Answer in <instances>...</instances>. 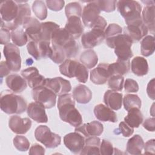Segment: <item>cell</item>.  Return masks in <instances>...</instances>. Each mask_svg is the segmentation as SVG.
Instances as JSON below:
<instances>
[{"instance_id": "cell-1", "label": "cell", "mask_w": 155, "mask_h": 155, "mask_svg": "<svg viewBox=\"0 0 155 155\" xmlns=\"http://www.w3.org/2000/svg\"><path fill=\"white\" fill-rule=\"evenodd\" d=\"M58 109L59 117L62 121L74 127L82 125V116L75 107L74 99L71 94L66 93L59 96Z\"/></svg>"}, {"instance_id": "cell-2", "label": "cell", "mask_w": 155, "mask_h": 155, "mask_svg": "<svg viewBox=\"0 0 155 155\" xmlns=\"http://www.w3.org/2000/svg\"><path fill=\"white\" fill-rule=\"evenodd\" d=\"M51 45L60 47L64 51L67 58H74L79 50L78 42L64 28H57L52 34Z\"/></svg>"}, {"instance_id": "cell-3", "label": "cell", "mask_w": 155, "mask_h": 155, "mask_svg": "<svg viewBox=\"0 0 155 155\" xmlns=\"http://www.w3.org/2000/svg\"><path fill=\"white\" fill-rule=\"evenodd\" d=\"M0 107L1 110L8 114H22L27 108L25 99L11 90H4L1 93Z\"/></svg>"}, {"instance_id": "cell-4", "label": "cell", "mask_w": 155, "mask_h": 155, "mask_svg": "<svg viewBox=\"0 0 155 155\" xmlns=\"http://www.w3.org/2000/svg\"><path fill=\"white\" fill-rule=\"evenodd\" d=\"M105 42L110 48L114 49V53L118 60L128 61L133 55L131 49L133 42L124 34L105 39Z\"/></svg>"}, {"instance_id": "cell-5", "label": "cell", "mask_w": 155, "mask_h": 155, "mask_svg": "<svg viewBox=\"0 0 155 155\" xmlns=\"http://www.w3.org/2000/svg\"><path fill=\"white\" fill-rule=\"evenodd\" d=\"M117 10L124 18L127 25L134 22L142 21L141 16L142 7L136 1H117Z\"/></svg>"}, {"instance_id": "cell-6", "label": "cell", "mask_w": 155, "mask_h": 155, "mask_svg": "<svg viewBox=\"0 0 155 155\" xmlns=\"http://www.w3.org/2000/svg\"><path fill=\"white\" fill-rule=\"evenodd\" d=\"M19 10V4L16 1L12 0L5 1L0 5L1 15V27L5 28L10 31L15 29L13 22L16 19Z\"/></svg>"}, {"instance_id": "cell-7", "label": "cell", "mask_w": 155, "mask_h": 155, "mask_svg": "<svg viewBox=\"0 0 155 155\" xmlns=\"http://www.w3.org/2000/svg\"><path fill=\"white\" fill-rule=\"evenodd\" d=\"M36 139L48 148H54L61 144V136L51 131L47 125H39L35 131Z\"/></svg>"}, {"instance_id": "cell-8", "label": "cell", "mask_w": 155, "mask_h": 155, "mask_svg": "<svg viewBox=\"0 0 155 155\" xmlns=\"http://www.w3.org/2000/svg\"><path fill=\"white\" fill-rule=\"evenodd\" d=\"M33 99L39 102L45 108H51L56 105L57 95L45 86L35 88L31 91Z\"/></svg>"}, {"instance_id": "cell-9", "label": "cell", "mask_w": 155, "mask_h": 155, "mask_svg": "<svg viewBox=\"0 0 155 155\" xmlns=\"http://www.w3.org/2000/svg\"><path fill=\"white\" fill-rule=\"evenodd\" d=\"M3 53L5 61L11 71H19L21 67V58L18 47L14 44L10 42L4 45Z\"/></svg>"}, {"instance_id": "cell-10", "label": "cell", "mask_w": 155, "mask_h": 155, "mask_svg": "<svg viewBox=\"0 0 155 155\" xmlns=\"http://www.w3.org/2000/svg\"><path fill=\"white\" fill-rule=\"evenodd\" d=\"M104 31L93 27L90 31L84 33L81 36V43L85 48H92L99 45L105 39Z\"/></svg>"}, {"instance_id": "cell-11", "label": "cell", "mask_w": 155, "mask_h": 155, "mask_svg": "<svg viewBox=\"0 0 155 155\" xmlns=\"http://www.w3.org/2000/svg\"><path fill=\"white\" fill-rule=\"evenodd\" d=\"M85 137L77 131L68 133L64 137V145L74 154H80L85 145Z\"/></svg>"}, {"instance_id": "cell-12", "label": "cell", "mask_w": 155, "mask_h": 155, "mask_svg": "<svg viewBox=\"0 0 155 155\" xmlns=\"http://www.w3.org/2000/svg\"><path fill=\"white\" fill-rule=\"evenodd\" d=\"M44 86L47 87L58 96L68 93L71 90L70 81L61 77L45 78Z\"/></svg>"}, {"instance_id": "cell-13", "label": "cell", "mask_w": 155, "mask_h": 155, "mask_svg": "<svg viewBox=\"0 0 155 155\" xmlns=\"http://www.w3.org/2000/svg\"><path fill=\"white\" fill-rule=\"evenodd\" d=\"M100 13L101 10L94 1L88 2L84 7L81 15L85 26L91 28L99 17Z\"/></svg>"}, {"instance_id": "cell-14", "label": "cell", "mask_w": 155, "mask_h": 155, "mask_svg": "<svg viewBox=\"0 0 155 155\" xmlns=\"http://www.w3.org/2000/svg\"><path fill=\"white\" fill-rule=\"evenodd\" d=\"M148 31V28L142 21L128 25L124 28V34L127 36L133 43L139 41L147 36Z\"/></svg>"}, {"instance_id": "cell-15", "label": "cell", "mask_w": 155, "mask_h": 155, "mask_svg": "<svg viewBox=\"0 0 155 155\" xmlns=\"http://www.w3.org/2000/svg\"><path fill=\"white\" fill-rule=\"evenodd\" d=\"M21 75L32 89L44 85L45 78L39 74L38 70L35 67H28L22 70Z\"/></svg>"}, {"instance_id": "cell-16", "label": "cell", "mask_w": 155, "mask_h": 155, "mask_svg": "<svg viewBox=\"0 0 155 155\" xmlns=\"http://www.w3.org/2000/svg\"><path fill=\"white\" fill-rule=\"evenodd\" d=\"M22 27L28 39L36 42L40 41L41 23L38 19L31 16L27 17L24 19Z\"/></svg>"}, {"instance_id": "cell-17", "label": "cell", "mask_w": 155, "mask_h": 155, "mask_svg": "<svg viewBox=\"0 0 155 155\" xmlns=\"http://www.w3.org/2000/svg\"><path fill=\"white\" fill-rule=\"evenodd\" d=\"M8 127L13 133L24 134L30 129L31 121L28 117L22 118L18 115H13L9 118Z\"/></svg>"}, {"instance_id": "cell-18", "label": "cell", "mask_w": 155, "mask_h": 155, "mask_svg": "<svg viewBox=\"0 0 155 155\" xmlns=\"http://www.w3.org/2000/svg\"><path fill=\"white\" fill-rule=\"evenodd\" d=\"M108 63H101L97 67L90 71L91 81L96 85H102L107 82L110 78Z\"/></svg>"}, {"instance_id": "cell-19", "label": "cell", "mask_w": 155, "mask_h": 155, "mask_svg": "<svg viewBox=\"0 0 155 155\" xmlns=\"http://www.w3.org/2000/svg\"><path fill=\"white\" fill-rule=\"evenodd\" d=\"M74 131L81 133L85 137L99 136L103 133L104 126L100 122L93 120L76 127Z\"/></svg>"}, {"instance_id": "cell-20", "label": "cell", "mask_w": 155, "mask_h": 155, "mask_svg": "<svg viewBox=\"0 0 155 155\" xmlns=\"http://www.w3.org/2000/svg\"><path fill=\"white\" fill-rule=\"evenodd\" d=\"M45 107L38 102L30 103L27 108V113L29 117L38 123H47L48 117Z\"/></svg>"}, {"instance_id": "cell-21", "label": "cell", "mask_w": 155, "mask_h": 155, "mask_svg": "<svg viewBox=\"0 0 155 155\" xmlns=\"http://www.w3.org/2000/svg\"><path fill=\"white\" fill-rule=\"evenodd\" d=\"M94 114L97 119L102 122L114 123L117 121L116 113L110 108L102 104H97L94 107Z\"/></svg>"}, {"instance_id": "cell-22", "label": "cell", "mask_w": 155, "mask_h": 155, "mask_svg": "<svg viewBox=\"0 0 155 155\" xmlns=\"http://www.w3.org/2000/svg\"><path fill=\"white\" fill-rule=\"evenodd\" d=\"M64 28L74 39L79 38L84 32V26L80 18L71 16L67 19Z\"/></svg>"}, {"instance_id": "cell-23", "label": "cell", "mask_w": 155, "mask_h": 155, "mask_svg": "<svg viewBox=\"0 0 155 155\" xmlns=\"http://www.w3.org/2000/svg\"><path fill=\"white\" fill-rule=\"evenodd\" d=\"M5 83L10 90L14 93H22L27 86L26 81L18 74L8 76L5 79Z\"/></svg>"}, {"instance_id": "cell-24", "label": "cell", "mask_w": 155, "mask_h": 155, "mask_svg": "<svg viewBox=\"0 0 155 155\" xmlns=\"http://www.w3.org/2000/svg\"><path fill=\"white\" fill-rule=\"evenodd\" d=\"M123 95L111 90H107L104 96L105 104L113 110H118L121 108Z\"/></svg>"}, {"instance_id": "cell-25", "label": "cell", "mask_w": 155, "mask_h": 155, "mask_svg": "<svg viewBox=\"0 0 155 155\" xmlns=\"http://www.w3.org/2000/svg\"><path fill=\"white\" fill-rule=\"evenodd\" d=\"M73 97L79 104H85L88 103L92 98V92L85 85L79 84L73 90Z\"/></svg>"}, {"instance_id": "cell-26", "label": "cell", "mask_w": 155, "mask_h": 155, "mask_svg": "<svg viewBox=\"0 0 155 155\" xmlns=\"http://www.w3.org/2000/svg\"><path fill=\"white\" fill-rule=\"evenodd\" d=\"M132 72L137 76H143L148 72V64L147 59L143 57L136 56L131 62Z\"/></svg>"}, {"instance_id": "cell-27", "label": "cell", "mask_w": 155, "mask_h": 155, "mask_svg": "<svg viewBox=\"0 0 155 155\" xmlns=\"http://www.w3.org/2000/svg\"><path fill=\"white\" fill-rule=\"evenodd\" d=\"M154 2L146 5L142 16L143 22L152 34L154 33Z\"/></svg>"}, {"instance_id": "cell-28", "label": "cell", "mask_w": 155, "mask_h": 155, "mask_svg": "<svg viewBox=\"0 0 155 155\" xmlns=\"http://www.w3.org/2000/svg\"><path fill=\"white\" fill-rule=\"evenodd\" d=\"M79 64L80 62L75 60L67 59L59 65V71L62 75L69 78H74L78 73Z\"/></svg>"}, {"instance_id": "cell-29", "label": "cell", "mask_w": 155, "mask_h": 155, "mask_svg": "<svg viewBox=\"0 0 155 155\" xmlns=\"http://www.w3.org/2000/svg\"><path fill=\"white\" fill-rule=\"evenodd\" d=\"M100 144L101 139L97 136H90L87 137L85 141V145L80 153V154H100Z\"/></svg>"}, {"instance_id": "cell-30", "label": "cell", "mask_w": 155, "mask_h": 155, "mask_svg": "<svg viewBox=\"0 0 155 155\" xmlns=\"http://www.w3.org/2000/svg\"><path fill=\"white\" fill-rule=\"evenodd\" d=\"M130 69V62L128 61L117 60L116 62L108 65L110 77L113 75L122 76L127 74Z\"/></svg>"}, {"instance_id": "cell-31", "label": "cell", "mask_w": 155, "mask_h": 155, "mask_svg": "<svg viewBox=\"0 0 155 155\" xmlns=\"http://www.w3.org/2000/svg\"><path fill=\"white\" fill-rule=\"evenodd\" d=\"M143 146L144 142L142 137L139 134H136L128 140L126 150L130 154H140Z\"/></svg>"}, {"instance_id": "cell-32", "label": "cell", "mask_w": 155, "mask_h": 155, "mask_svg": "<svg viewBox=\"0 0 155 155\" xmlns=\"http://www.w3.org/2000/svg\"><path fill=\"white\" fill-rule=\"evenodd\" d=\"M124 122L133 128H138L143 122V114L140 109L133 108L128 110L124 117Z\"/></svg>"}, {"instance_id": "cell-33", "label": "cell", "mask_w": 155, "mask_h": 155, "mask_svg": "<svg viewBox=\"0 0 155 155\" xmlns=\"http://www.w3.org/2000/svg\"><path fill=\"white\" fill-rule=\"evenodd\" d=\"M16 2L19 4V10L18 16L13 22L15 29L22 25L24 19L31 15L30 7L27 3H25L24 1Z\"/></svg>"}, {"instance_id": "cell-34", "label": "cell", "mask_w": 155, "mask_h": 155, "mask_svg": "<svg viewBox=\"0 0 155 155\" xmlns=\"http://www.w3.org/2000/svg\"><path fill=\"white\" fill-rule=\"evenodd\" d=\"M79 59L81 63L89 69L94 67L98 62L97 55L93 49L84 51L81 54Z\"/></svg>"}, {"instance_id": "cell-35", "label": "cell", "mask_w": 155, "mask_h": 155, "mask_svg": "<svg viewBox=\"0 0 155 155\" xmlns=\"http://www.w3.org/2000/svg\"><path fill=\"white\" fill-rule=\"evenodd\" d=\"M59 27H60L58 24L51 21L41 23L40 41H43L50 42L53 33Z\"/></svg>"}, {"instance_id": "cell-36", "label": "cell", "mask_w": 155, "mask_h": 155, "mask_svg": "<svg viewBox=\"0 0 155 155\" xmlns=\"http://www.w3.org/2000/svg\"><path fill=\"white\" fill-rule=\"evenodd\" d=\"M154 38L153 36L147 35L140 42V52L145 57L153 54L154 52Z\"/></svg>"}, {"instance_id": "cell-37", "label": "cell", "mask_w": 155, "mask_h": 155, "mask_svg": "<svg viewBox=\"0 0 155 155\" xmlns=\"http://www.w3.org/2000/svg\"><path fill=\"white\" fill-rule=\"evenodd\" d=\"M11 39L15 45L22 47L27 43L28 38L24 30L19 27L12 31Z\"/></svg>"}, {"instance_id": "cell-38", "label": "cell", "mask_w": 155, "mask_h": 155, "mask_svg": "<svg viewBox=\"0 0 155 155\" xmlns=\"http://www.w3.org/2000/svg\"><path fill=\"white\" fill-rule=\"evenodd\" d=\"M123 104L124 108L126 111H128L131 108H136L140 109L141 107V100L140 97L134 94H125L123 98Z\"/></svg>"}, {"instance_id": "cell-39", "label": "cell", "mask_w": 155, "mask_h": 155, "mask_svg": "<svg viewBox=\"0 0 155 155\" xmlns=\"http://www.w3.org/2000/svg\"><path fill=\"white\" fill-rule=\"evenodd\" d=\"M32 10L35 16L40 20L45 19L47 17V9L44 1H35L32 4Z\"/></svg>"}, {"instance_id": "cell-40", "label": "cell", "mask_w": 155, "mask_h": 155, "mask_svg": "<svg viewBox=\"0 0 155 155\" xmlns=\"http://www.w3.org/2000/svg\"><path fill=\"white\" fill-rule=\"evenodd\" d=\"M82 8L81 5L78 2H72L67 4L65 8V13L67 18L71 16L80 18L82 15Z\"/></svg>"}, {"instance_id": "cell-41", "label": "cell", "mask_w": 155, "mask_h": 155, "mask_svg": "<svg viewBox=\"0 0 155 155\" xmlns=\"http://www.w3.org/2000/svg\"><path fill=\"white\" fill-rule=\"evenodd\" d=\"M124 82V78L122 76L113 75L108 79V85L111 90L120 91H122L123 88Z\"/></svg>"}, {"instance_id": "cell-42", "label": "cell", "mask_w": 155, "mask_h": 155, "mask_svg": "<svg viewBox=\"0 0 155 155\" xmlns=\"http://www.w3.org/2000/svg\"><path fill=\"white\" fill-rule=\"evenodd\" d=\"M13 145L19 151H26L29 149L30 143L28 139L23 136H16L13 138Z\"/></svg>"}, {"instance_id": "cell-43", "label": "cell", "mask_w": 155, "mask_h": 155, "mask_svg": "<svg viewBox=\"0 0 155 155\" xmlns=\"http://www.w3.org/2000/svg\"><path fill=\"white\" fill-rule=\"evenodd\" d=\"M52 50L53 52L50 56V59L56 64H62L63 63L66 59V55L63 50L62 48L56 47V46H52Z\"/></svg>"}, {"instance_id": "cell-44", "label": "cell", "mask_w": 155, "mask_h": 155, "mask_svg": "<svg viewBox=\"0 0 155 155\" xmlns=\"http://www.w3.org/2000/svg\"><path fill=\"white\" fill-rule=\"evenodd\" d=\"M38 46L41 58H50L53 52L50 42L41 41L38 42Z\"/></svg>"}, {"instance_id": "cell-45", "label": "cell", "mask_w": 155, "mask_h": 155, "mask_svg": "<svg viewBox=\"0 0 155 155\" xmlns=\"http://www.w3.org/2000/svg\"><path fill=\"white\" fill-rule=\"evenodd\" d=\"M122 33V28L118 24L113 23L108 25L105 29V39L110 38L117 35H120Z\"/></svg>"}, {"instance_id": "cell-46", "label": "cell", "mask_w": 155, "mask_h": 155, "mask_svg": "<svg viewBox=\"0 0 155 155\" xmlns=\"http://www.w3.org/2000/svg\"><path fill=\"white\" fill-rule=\"evenodd\" d=\"M101 11L110 13L116 9V1H94Z\"/></svg>"}, {"instance_id": "cell-47", "label": "cell", "mask_w": 155, "mask_h": 155, "mask_svg": "<svg viewBox=\"0 0 155 155\" xmlns=\"http://www.w3.org/2000/svg\"><path fill=\"white\" fill-rule=\"evenodd\" d=\"M100 154L111 155L114 154V148L112 143L107 140L103 139L99 147Z\"/></svg>"}, {"instance_id": "cell-48", "label": "cell", "mask_w": 155, "mask_h": 155, "mask_svg": "<svg viewBox=\"0 0 155 155\" xmlns=\"http://www.w3.org/2000/svg\"><path fill=\"white\" fill-rule=\"evenodd\" d=\"M27 48L28 53L31 56H32L35 58V59L39 60L41 59L38 46V42H36L33 41H29L27 43Z\"/></svg>"}, {"instance_id": "cell-49", "label": "cell", "mask_w": 155, "mask_h": 155, "mask_svg": "<svg viewBox=\"0 0 155 155\" xmlns=\"http://www.w3.org/2000/svg\"><path fill=\"white\" fill-rule=\"evenodd\" d=\"M47 7L54 12H58L61 10L65 4V2L63 0H47L45 1Z\"/></svg>"}, {"instance_id": "cell-50", "label": "cell", "mask_w": 155, "mask_h": 155, "mask_svg": "<svg viewBox=\"0 0 155 155\" xmlns=\"http://www.w3.org/2000/svg\"><path fill=\"white\" fill-rule=\"evenodd\" d=\"M124 88L126 92L136 93L139 90V85L135 80L128 78L124 82Z\"/></svg>"}, {"instance_id": "cell-51", "label": "cell", "mask_w": 155, "mask_h": 155, "mask_svg": "<svg viewBox=\"0 0 155 155\" xmlns=\"http://www.w3.org/2000/svg\"><path fill=\"white\" fill-rule=\"evenodd\" d=\"M119 133H121L124 137H130L134 132V128L128 125L125 122H121L119 123Z\"/></svg>"}, {"instance_id": "cell-52", "label": "cell", "mask_w": 155, "mask_h": 155, "mask_svg": "<svg viewBox=\"0 0 155 155\" xmlns=\"http://www.w3.org/2000/svg\"><path fill=\"white\" fill-rule=\"evenodd\" d=\"M11 39V33L10 31L8 29L1 27L0 30V40L1 44L6 45L10 43V41Z\"/></svg>"}, {"instance_id": "cell-53", "label": "cell", "mask_w": 155, "mask_h": 155, "mask_svg": "<svg viewBox=\"0 0 155 155\" xmlns=\"http://www.w3.org/2000/svg\"><path fill=\"white\" fill-rule=\"evenodd\" d=\"M45 148L38 143H34L30 148L29 154H44Z\"/></svg>"}, {"instance_id": "cell-54", "label": "cell", "mask_w": 155, "mask_h": 155, "mask_svg": "<svg viewBox=\"0 0 155 155\" xmlns=\"http://www.w3.org/2000/svg\"><path fill=\"white\" fill-rule=\"evenodd\" d=\"M144 128L149 131H154L155 129V119L154 117H150L144 120L143 122Z\"/></svg>"}, {"instance_id": "cell-55", "label": "cell", "mask_w": 155, "mask_h": 155, "mask_svg": "<svg viewBox=\"0 0 155 155\" xmlns=\"http://www.w3.org/2000/svg\"><path fill=\"white\" fill-rule=\"evenodd\" d=\"M154 146L155 142L154 139H152L148 140L145 143H144V150L145 154H150V153H154Z\"/></svg>"}, {"instance_id": "cell-56", "label": "cell", "mask_w": 155, "mask_h": 155, "mask_svg": "<svg viewBox=\"0 0 155 155\" xmlns=\"http://www.w3.org/2000/svg\"><path fill=\"white\" fill-rule=\"evenodd\" d=\"M147 93L150 98L154 100V78L152 79L148 84L147 87Z\"/></svg>"}, {"instance_id": "cell-57", "label": "cell", "mask_w": 155, "mask_h": 155, "mask_svg": "<svg viewBox=\"0 0 155 155\" xmlns=\"http://www.w3.org/2000/svg\"><path fill=\"white\" fill-rule=\"evenodd\" d=\"M1 72H0V74H1V78L2 79L4 76L8 75L10 72L11 71V70H10L6 61H1Z\"/></svg>"}]
</instances>
